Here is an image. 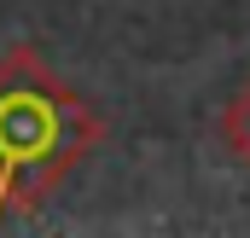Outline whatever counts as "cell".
<instances>
[{
	"label": "cell",
	"instance_id": "obj_1",
	"mask_svg": "<svg viewBox=\"0 0 250 238\" xmlns=\"http://www.w3.org/2000/svg\"><path fill=\"white\" fill-rule=\"evenodd\" d=\"M221 145H227L233 163H245V169H250V81L221 105Z\"/></svg>",
	"mask_w": 250,
	"mask_h": 238
}]
</instances>
